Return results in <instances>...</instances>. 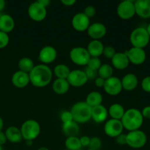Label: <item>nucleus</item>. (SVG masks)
<instances>
[{
  "label": "nucleus",
  "mask_w": 150,
  "mask_h": 150,
  "mask_svg": "<svg viewBox=\"0 0 150 150\" xmlns=\"http://www.w3.org/2000/svg\"><path fill=\"white\" fill-rule=\"evenodd\" d=\"M101 65H102V62H101V60L100 59V58L91 57L90 59L88 62L87 64H86V67L92 69V70H95V71H98Z\"/></svg>",
  "instance_id": "nucleus-33"
},
{
  "label": "nucleus",
  "mask_w": 150,
  "mask_h": 150,
  "mask_svg": "<svg viewBox=\"0 0 150 150\" xmlns=\"http://www.w3.org/2000/svg\"><path fill=\"white\" fill-rule=\"evenodd\" d=\"M62 130L63 133L67 136V138L72 137V136H77L80 133L79 125L74 121L62 123Z\"/></svg>",
  "instance_id": "nucleus-25"
},
{
  "label": "nucleus",
  "mask_w": 150,
  "mask_h": 150,
  "mask_svg": "<svg viewBox=\"0 0 150 150\" xmlns=\"http://www.w3.org/2000/svg\"><path fill=\"white\" fill-rule=\"evenodd\" d=\"M60 120H61L62 122L66 123L69 122L73 121V116H72L70 111H64L61 113L60 114Z\"/></svg>",
  "instance_id": "nucleus-37"
},
{
  "label": "nucleus",
  "mask_w": 150,
  "mask_h": 150,
  "mask_svg": "<svg viewBox=\"0 0 150 150\" xmlns=\"http://www.w3.org/2000/svg\"><path fill=\"white\" fill-rule=\"evenodd\" d=\"M73 121L78 124L86 123L91 120L92 108L85 101L78 102L73 104L70 109Z\"/></svg>",
  "instance_id": "nucleus-3"
},
{
  "label": "nucleus",
  "mask_w": 150,
  "mask_h": 150,
  "mask_svg": "<svg viewBox=\"0 0 150 150\" xmlns=\"http://www.w3.org/2000/svg\"><path fill=\"white\" fill-rule=\"evenodd\" d=\"M122 89L125 91H133L136 89L139 84V80L134 73H127L125 75L121 80Z\"/></svg>",
  "instance_id": "nucleus-21"
},
{
  "label": "nucleus",
  "mask_w": 150,
  "mask_h": 150,
  "mask_svg": "<svg viewBox=\"0 0 150 150\" xmlns=\"http://www.w3.org/2000/svg\"><path fill=\"white\" fill-rule=\"evenodd\" d=\"M18 67L20 71L29 74L31 70L35 67L33 60L29 57H22L20 59L18 63Z\"/></svg>",
  "instance_id": "nucleus-29"
},
{
  "label": "nucleus",
  "mask_w": 150,
  "mask_h": 150,
  "mask_svg": "<svg viewBox=\"0 0 150 150\" xmlns=\"http://www.w3.org/2000/svg\"><path fill=\"white\" fill-rule=\"evenodd\" d=\"M87 150H93V149H88Z\"/></svg>",
  "instance_id": "nucleus-54"
},
{
  "label": "nucleus",
  "mask_w": 150,
  "mask_h": 150,
  "mask_svg": "<svg viewBox=\"0 0 150 150\" xmlns=\"http://www.w3.org/2000/svg\"><path fill=\"white\" fill-rule=\"evenodd\" d=\"M103 89L105 93L111 96H117L122 91L121 79L116 76H112L105 81Z\"/></svg>",
  "instance_id": "nucleus-12"
},
{
  "label": "nucleus",
  "mask_w": 150,
  "mask_h": 150,
  "mask_svg": "<svg viewBox=\"0 0 150 150\" xmlns=\"http://www.w3.org/2000/svg\"><path fill=\"white\" fill-rule=\"evenodd\" d=\"M78 150H83L82 149H78Z\"/></svg>",
  "instance_id": "nucleus-55"
},
{
  "label": "nucleus",
  "mask_w": 150,
  "mask_h": 150,
  "mask_svg": "<svg viewBox=\"0 0 150 150\" xmlns=\"http://www.w3.org/2000/svg\"><path fill=\"white\" fill-rule=\"evenodd\" d=\"M102 146V142L100 139L96 136L90 138V142L89 144V149L93 150H98Z\"/></svg>",
  "instance_id": "nucleus-34"
},
{
  "label": "nucleus",
  "mask_w": 150,
  "mask_h": 150,
  "mask_svg": "<svg viewBox=\"0 0 150 150\" xmlns=\"http://www.w3.org/2000/svg\"><path fill=\"white\" fill-rule=\"evenodd\" d=\"M141 86L144 92L150 93V76H146L145 78H144L142 83H141Z\"/></svg>",
  "instance_id": "nucleus-38"
},
{
  "label": "nucleus",
  "mask_w": 150,
  "mask_h": 150,
  "mask_svg": "<svg viewBox=\"0 0 150 150\" xmlns=\"http://www.w3.org/2000/svg\"><path fill=\"white\" fill-rule=\"evenodd\" d=\"M84 72L86 73V76H87L88 80L89 79H95L98 77V71L92 70V69L89 68V67H86V69L84 70Z\"/></svg>",
  "instance_id": "nucleus-41"
},
{
  "label": "nucleus",
  "mask_w": 150,
  "mask_h": 150,
  "mask_svg": "<svg viewBox=\"0 0 150 150\" xmlns=\"http://www.w3.org/2000/svg\"><path fill=\"white\" fill-rule=\"evenodd\" d=\"M70 84L67 82V79H57L52 84L53 91L57 95H63L67 93L70 89Z\"/></svg>",
  "instance_id": "nucleus-26"
},
{
  "label": "nucleus",
  "mask_w": 150,
  "mask_h": 150,
  "mask_svg": "<svg viewBox=\"0 0 150 150\" xmlns=\"http://www.w3.org/2000/svg\"><path fill=\"white\" fill-rule=\"evenodd\" d=\"M6 150H7V149H6Z\"/></svg>",
  "instance_id": "nucleus-58"
},
{
  "label": "nucleus",
  "mask_w": 150,
  "mask_h": 150,
  "mask_svg": "<svg viewBox=\"0 0 150 150\" xmlns=\"http://www.w3.org/2000/svg\"><path fill=\"white\" fill-rule=\"evenodd\" d=\"M69 57L72 62L79 66H86L91 58L86 48L81 46L72 48L69 53Z\"/></svg>",
  "instance_id": "nucleus-6"
},
{
  "label": "nucleus",
  "mask_w": 150,
  "mask_h": 150,
  "mask_svg": "<svg viewBox=\"0 0 150 150\" xmlns=\"http://www.w3.org/2000/svg\"><path fill=\"white\" fill-rule=\"evenodd\" d=\"M3 127H4V121H3L2 118L0 117V131H2Z\"/></svg>",
  "instance_id": "nucleus-49"
},
{
  "label": "nucleus",
  "mask_w": 150,
  "mask_h": 150,
  "mask_svg": "<svg viewBox=\"0 0 150 150\" xmlns=\"http://www.w3.org/2000/svg\"><path fill=\"white\" fill-rule=\"evenodd\" d=\"M61 3L67 7H71L76 3V0H61Z\"/></svg>",
  "instance_id": "nucleus-45"
},
{
  "label": "nucleus",
  "mask_w": 150,
  "mask_h": 150,
  "mask_svg": "<svg viewBox=\"0 0 150 150\" xmlns=\"http://www.w3.org/2000/svg\"><path fill=\"white\" fill-rule=\"evenodd\" d=\"M124 127L121 120L110 119L104 125V133L110 138H116L122 133Z\"/></svg>",
  "instance_id": "nucleus-10"
},
{
  "label": "nucleus",
  "mask_w": 150,
  "mask_h": 150,
  "mask_svg": "<svg viewBox=\"0 0 150 150\" xmlns=\"http://www.w3.org/2000/svg\"><path fill=\"white\" fill-rule=\"evenodd\" d=\"M7 142V137H6V135L4 132L0 131V145L2 146L4 144H6V142Z\"/></svg>",
  "instance_id": "nucleus-46"
},
{
  "label": "nucleus",
  "mask_w": 150,
  "mask_h": 150,
  "mask_svg": "<svg viewBox=\"0 0 150 150\" xmlns=\"http://www.w3.org/2000/svg\"><path fill=\"white\" fill-rule=\"evenodd\" d=\"M114 73V68L109 64H102L99 70H98V76L102 78L104 80H107L112 77Z\"/></svg>",
  "instance_id": "nucleus-31"
},
{
  "label": "nucleus",
  "mask_w": 150,
  "mask_h": 150,
  "mask_svg": "<svg viewBox=\"0 0 150 150\" xmlns=\"http://www.w3.org/2000/svg\"><path fill=\"white\" fill-rule=\"evenodd\" d=\"M79 139H80L81 146H89V142H90V137L87 136H83L79 138Z\"/></svg>",
  "instance_id": "nucleus-42"
},
{
  "label": "nucleus",
  "mask_w": 150,
  "mask_h": 150,
  "mask_svg": "<svg viewBox=\"0 0 150 150\" xmlns=\"http://www.w3.org/2000/svg\"><path fill=\"white\" fill-rule=\"evenodd\" d=\"M108 117V110L104 105H100L92 108L91 113V120L95 122L100 124L106 121Z\"/></svg>",
  "instance_id": "nucleus-18"
},
{
  "label": "nucleus",
  "mask_w": 150,
  "mask_h": 150,
  "mask_svg": "<svg viewBox=\"0 0 150 150\" xmlns=\"http://www.w3.org/2000/svg\"><path fill=\"white\" fill-rule=\"evenodd\" d=\"M57 57V51L51 45L42 47L39 52L38 59L42 64H48L54 62Z\"/></svg>",
  "instance_id": "nucleus-13"
},
{
  "label": "nucleus",
  "mask_w": 150,
  "mask_h": 150,
  "mask_svg": "<svg viewBox=\"0 0 150 150\" xmlns=\"http://www.w3.org/2000/svg\"><path fill=\"white\" fill-rule=\"evenodd\" d=\"M20 130L23 140L35 141L40 134L41 127L38 121L28 120L22 124Z\"/></svg>",
  "instance_id": "nucleus-4"
},
{
  "label": "nucleus",
  "mask_w": 150,
  "mask_h": 150,
  "mask_svg": "<svg viewBox=\"0 0 150 150\" xmlns=\"http://www.w3.org/2000/svg\"><path fill=\"white\" fill-rule=\"evenodd\" d=\"M15 28V21L11 16L3 14L0 16V31L8 34Z\"/></svg>",
  "instance_id": "nucleus-23"
},
{
  "label": "nucleus",
  "mask_w": 150,
  "mask_h": 150,
  "mask_svg": "<svg viewBox=\"0 0 150 150\" xmlns=\"http://www.w3.org/2000/svg\"><path fill=\"white\" fill-rule=\"evenodd\" d=\"M53 73L57 79H67L70 73V67L64 64H59L54 67Z\"/></svg>",
  "instance_id": "nucleus-30"
},
{
  "label": "nucleus",
  "mask_w": 150,
  "mask_h": 150,
  "mask_svg": "<svg viewBox=\"0 0 150 150\" xmlns=\"http://www.w3.org/2000/svg\"><path fill=\"white\" fill-rule=\"evenodd\" d=\"M0 16H1V14H0Z\"/></svg>",
  "instance_id": "nucleus-57"
},
{
  "label": "nucleus",
  "mask_w": 150,
  "mask_h": 150,
  "mask_svg": "<svg viewBox=\"0 0 150 150\" xmlns=\"http://www.w3.org/2000/svg\"><path fill=\"white\" fill-rule=\"evenodd\" d=\"M66 149L68 150H78L81 149V144L80 139L77 136H72V137H67L64 142Z\"/></svg>",
  "instance_id": "nucleus-32"
},
{
  "label": "nucleus",
  "mask_w": 150,
  "mask_h": 150,
  "mask_svg": "<svg viewBox=\"0 0 150 150\" xmlns=\"http://www.w3.org/2000/svg\"><path fill=\"white\" fill-rule=\"evenodd\" d=\"M38 150H50L48 148L45 147V146H41V147L38 148Z\"/></svg>",
  "instance_id": "nucleus-52"
},
{
  "label": "nucleus",
  "mask_w": 150,
  "mask_h": 150,
  "mask_svg": "<svg viewBox=\"0 0 150 150\" xmlns=\"http://www.w3.org/2000/svg\"><path fill=\"white\" fill-rule=\"evenodd\" d=\"M124 129L130 131L140 130L144 122L142 112L137 108H129L126 110L121 120Z\"/></svg>",
  "instance_id": "nucleus-2"
},
{
  "label": "nucleus",
  "mask_w": 150,
  "mask_h": 150,
  "mask_svg": "<svg viewBox=\"0 0 150 150\" xmlns=\"http://www.w3.org/2000/svg\"><path fill=\"white\" fill-rule=\"evenodd\" d=\"M105 80L103 79L102 78L98 76V77L95 79V86H98V87H100V88H103L104 86V83H105Z\"/></svg>",
  "instance_id": "nucleus-44"
},
{
  "label": "nucleus",
  "mask_w": 150,
  "mask_h": 150,
  "mask_svg": "<svg viewBox=\"0 0 150 150\" xmlns=\"http://www.w3.org/2000/svg\"><path fill=\"white\" fill-rule=\"evenodd\" d=\"M85 102L89 106H90L91 108H93L97 105H102L103 96L99 92L92 91L87 95Z\"/></svg>",
  "instance_id": "nucleus-28"
},
{
  "label": "nucleus",
  "mask_w": 150,
  "mask_h": 150,
  "mask_svg": "<svg viewBox=\"0 0 150 150\" xmlns=\"http://www.w3.org/2000/svg\"><path fill=\"white\" fill-rule=\"evenodd\" d=\"M141 112H142L144 119L150 120V105H147V106L144 107Z\"/></svg>",
  "instance_id": "nucleus-43"
},
{
  "label": "nucleus",
  "mask_w": 150,
  "mask_h": 150,
  "mask_svg": "<svg viewBox=\"0 0 150 150\" xmlns=\"http://www.w3.org/2000/svg\"><path fill=\"white\" fill-rule=\"evenodd\" d=\"M116 53L117 52H116V50L114 47L111 46V45H106V46H104L103 55L106 59H111L112 57L115 55Z\"/></svg>",
  "instance_id": "nucleus-35"
},
{
  "label": "nucleus",
  "mask_w": 150,
  "mask_h": 150,
  "mask_svg": "<svg viewBox=\"0 0 150 150\" xmlns=\"http://www.w3.org/2000/svg\"><path fill=\"white\" fill-rule=\"evenodd\" d=\"M83 13H84L89 18H90L94 17L95 15L96 14V9H95V7H94V6H87V7H86L84 8V10H83Z\"/></svg>",
  "instance_id": "nucleus-39"
},
{
  "label": "nucleus",
  "mask_w": 150,
  "mask_h": 150,
  "mask_svg": "<svg viewBox=\"0 0 150 150\" xmlns=\"http://www.w3.org/2000/svg\"><path fill=\"white\" fill-rule=\"evenodd\" d=\"M25 142H26V144L28 146H32V145L34 144V141H31V140L25 141Z\"/></svg>",
  "instance_id": "nucleus-50"
},
{
  "label": "nucleus",
  "mask_w": 150,
  "mask_h": 150,
  "mask_svg": "<svg viewBox=\"0 0 150 150\" xmlns=\"http://www.w3.org/2000/svg\"><path fill=\"white\" fill-rule=\"evenodd\" d=\"M28 16L34 21L40 22L45 20L47 16V9L38 1L31 3L28 7Z\"/></svg>",
  "instance_id": "nucleus-9"
},
{
  "label": "nucleus",
  "mask_w": 150,
  "mask_h": 150,
  "mask_svg": "<svg viewBox=\"0 0 150 150\" xmlns=\"http://www.w3.org/2000/svg\"><path fill=\"white\" fill-rule=\"evenodd\" d=\"M11 82L13 86H16V88L22 89V88L26 87L30 83L29 74L18 70L12 76Z\"/></svg>",
  "instance_id": "nucleus-20"
},
{
  "label": "nucleus",
  "mask_w": 150,
  "mask_h": 150,
  "mask_svg": "<svg viewBox=\"0 0 150 150\" xmlns=\"http://www.w3.org/2000/svg\"><path fill=\"white\" fill-rule=\"evenodd\" d=\"M67 81L70 86L74 87H81L87 83L88 78L84 70L77 69V70H70Z\"/></svg>",
  "instance_id": "nucleus-11"
},
{
  "label": "nucleus",
  "mask_w": 150,
  "mask_h": 150,
  "mask_svg": "<svg viewBox=\"0 0 150 150\" xmlns=\"http://www.w3.org/2000/svg\"><path fill=\"white\" fill-rule=\"evenodd\" d=\"M130 41L133 47L144 48L149 43L150 38L146 28L137 27L132 31L130 35Z\"/></svg>",
  "instance_id": "nucleus-5"
},
{
  "label": "nucleus",
  "mask_w": 150,
  "mask_h": 150,
  "mask_svg": "<svg viewBox=\"0 0 150 150\" xmlns=\"http://www.w3.org/2000/svg\"><path fill=\"white\" fill-rule=\"evenodd\" d=\"M72 26L76 31L83 32L87 30L90 25V18L83 13H78L73 17L71 21Z\"/></svg>",
  "instance_id": "nucleus-14"
},
{
  "label": "nucleus",
  "mask_w": 150,
  "mask_h": 150,
  "mask_svg": "<svg viewBox=\"0 0 150 150\" xmlns=\"http://www.w3.org/2000/svg\"><path fill=\"white\" fill-rule=\"evenodd\" d=\"M9 42H10V38L8 34L0 31V49L5 48L8 45Z\"/></svg>",
  "instance_id": "nucleus-36"
},
{
  "label": "nucleus",
  "mask_w": 150,
  "mask_h": 150,
  "mask_svg": "<svg viewBox=\"0 0 150 150\" xmlns=\"http://www.w3.org/2000/svg\"><path fill=\"white\" fill-rule=\"evenodd\" d=\"M136 14L142 18H150V0H136L134 1Z\"/></svg>",
  "instance_id": "nucleus-17"
},
{
  "label": "nucleus",
  "mask_w": 150,
  "mask_h": 150,
  "mask_svg": "<svg viewBox=\"0 0 150 150\" xmlns=\"http://www.w3.org/2000/svg\"><path fill=\"white\" fill-rule=\"evenodd\" d=\"M86 48L91 57H98V58H99L101 55H103L104 45L100 40H92V41H90L88 43L87 47Z\"/></svg>",
  "instance_id": "nucleus-22"
},
{
  "label": "nucleus",
  "mask_w": 150,
  "mask_h": 150,
  "mask_svg": "<svg viewBox=\"0 0 150 150\" xmlns=\"http://www.w3.org/2000/svg\"><path fill=\"white\" fill-rule=\"evenodd\" d=\"M38 2L40 4H42L43 7H45V8H47V7H48L50 4H51V1L49 0H38Z\"/></svg>",
  "instance_id": "nucleus-47"
},
{
  "label": "nucleus",
  "mask_w": 150,
  "mask_h": 150,
  "mask_svg": "<svg viewBox=\"0 0 150 150\" xmlns=\"http://www.w3.org/2000/svg\"><path fill=\"white\" fill-rule=\"evenodd\" d=\"M89 38L92 40H100L101 38H104L107 33L106 26L100 22H94L90 23L89 28L86 30Z\"/></svg>",
  "instance_id": "nucleus-16"
},
{
  "label": "nucleus",
  "mask_w": 150,
  "mask_h": 150,
  "mask_svg": "<svg viewBox=\"0 0 150 150\" xmlns=\"http://www.w3.org/2000/svg\"><path fill=\"white\" fill-rule=\"evenodd\" d=\"M29 81L32 86L42 88L48 86L51 82L53 78V71L46 64L35 65L29 73Z\"/></svg>",
  "instance_id": "nucleus-1"
},
{
  "label": "nucleus",
  "mask_w": 150,
  "mask_h": 150,
  "mask_svg": "<svg viewBox=\"0 0 150 150\" xmlns=\"http://www.w3.org/2000/svg\"><path fill=\"white\" fill-rule=\"evenodd\" d=\"M0 150H3V149H2V146H1V145H0Z\"/></svg>",
  "instance_id": "nucleus-53"
},
{
  "label": "nucleus",
  "mask_w": 150,
  "mask_h": 150,
  "mask_svg": "<svg viewBox=\"0 0 150 150\" xmlns=\"http://www.w3.org/2000/svg\"><path fill=\"white\" fill-rule=\"evenodd\" d=\"M112 67L117 70H125L129 66L130 62L125 53L117 52L111 59Z\"/></svg>",
  "instance_id": "nucleus-19"
},
{
  "label": "nucleus",
  "mask_w": 150,
  "mask_h": 150,
  "mask_svg": "<svg viewBox=\"0 0 150 150\" xmlns=\"http://www.w3.org/2000/svg\"><path fill=\"white\" fill-rule=\"evenodd\" d=\"M117 16L122 20H130L136 15L134 1L125 0L121 1L117 7Z\"/></svg>",
  "instance_id": "nucleus-8"
},
{
  "label": "nucleus",
  "mask_w": 150,
  "mask_h": 150,
  "mask_svg": "<svg viewBox=\"0 0 150 150\" xmlns=\"http://www.w3.org/2000/svg\"><path fill=\"white\" fill-rule=\"evenodd\" d=\"M146 31H147V33H148V35H149V36L150 38V23H149V25L147 26V27L146 28Z\"/></svg>",
  "instance_id": "nucleus-51"
},
{
  "label": "nucleus",
  "mask_w": 150,
  "mask_h": 150,
  "mask_svg": "<svg viewBox=\"0 0 150 150\" xmlns=\"http://www.w3.org/2000/svg\"><path fill=\"white\" fill-rule=\"evenodd\" d=\"M115 141L119 145H121V146L126 145L127 144V134H125L123 133H121L115 138Z\"/></svg>",
  "instance_id": "nucleus-40"
},
{
  "label": "nucleus",
  "mask_w": 150,
  "mask_h": 150,
  "mask_svg": "<svg viewBox=\"0 0 150 150\" xmlns=\"http://www.w3.org/2000/svg\"><path fill=\"white\" fill-rule=\"evenodd\" d=\"M147 142L146 133L141 130L130 131L127 134V145L133 149H140Z\"/></svg>",
  "instance_id": "nucleus-7"
},
{
  "label": "nucleus",
  "mask_w": 150,
  "mask_h": 150,
  "mask_svg": "<svg viewBox=\"0 0 150 150\" xmlns=\"http://www.w3.org/2000/svg\"><path fill=\"white\" fill-rule=\"evenodd\" d=\"M125 112V110L123 105L117 103L110 105L109 108L108 109V116H110L111 119H114V120H121Z\"/></svg>",
  "instance_id": "nucleus-27"
},
{
  "label": "nucleus",
  "mask_w": 150,
  "mask_h": 150,
  "mask_svg": "<svg viewBox=\"0 0 150 150\" xmlns=\"http://www.w3.org/2000/svg\"><path fill=\"white\" fill-rule=\"evenodd\" d=\"M64 150H68V149H64Z\"/></svg>",
  "instance_id": "nucleus-56"
},
{
  "label": "nucleus",
  "mask_w": 150,
  "mask_h": 150,
  "mask_svg": "<svg viewBox=\"0 0 150 150\" xmlns=\"http://www.w3.org/2000/svg\"><path fill=\"white\" fill-rule=\"evenodd\" d=\"M4 133H5L7 141L11 143L18 144L21 142V141L23 140L20 128L16 126H10L7 127Z\"/></svg>",
  "instance_id": "nucleus-24"
},
{
  "label": "nucleus",
  "mask_w": 150,
  "mask_h": 150,
  "mask_svg": "<svg viewBox=\"0 0 150 150\" xmlns=\"http://www.w3.org/2000/svg\"><path fill=\"white\" fill-rule=\"evenodd\" d=\"M6 5V3L4 0H0V12L2 11L4 9Z\"/></svg>",
  "instance_id": "nucleus-48"
},
{
  "label": "nucleus",
  "mask_w": 150,
  "mask_h": 150,
  "mask_svg": "<svg viewBox=\"0 0 150 150\" xmlns=\"http://www.w3.org/2000/svg\"><path fill=\"white\" fill-rule=\"evenodd\" d=\"M128 58L130 63L136 65H140L145 62L146 59V54L144 49L132 47L127 51L125 52Z\"/></svg>",
  "instance_id": "nucleus-15"
}]
</instances>
